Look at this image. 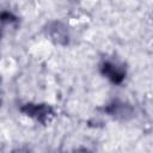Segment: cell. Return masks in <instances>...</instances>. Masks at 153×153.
<instances>
[{
	"label": "cell",
	"instance_id": "1",
	"mask_svg": "<svg viewBox=\"0 0 153 153\" xmlns=\"http://www.w3.org/2000/svg\"><path fill=\"white\" fill-rule=\"evenodd\" d=\"M104 67H105V68H104V73H105L110 79H112V81L118 82V81H121V80L123 79V74H122L117 68H115V66H112V65H105Z\"/></svg>",
	"mask_w": 153,
	"mask_h": 153
}]
</instances>
